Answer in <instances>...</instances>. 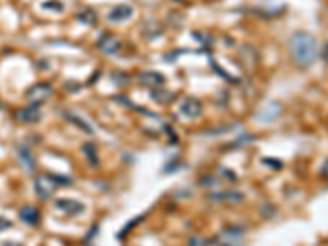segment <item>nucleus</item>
Segmentation results:
<instances>
[{"mask_svg": "<svg viewBox=\"0 0 328 246\" xmlns=\"http://www.w3.org/2000/svg\"><path fill=\"white\" fill-rule=\"evenodd\" d=\"M289 55L292 61L301 67H308L318 57V41L317 38L305 31L294 33L289 40Z\"/></svg>", "mask_w": 328, "mask_h": 246, "instance_id": "nucleus-1", "label": "nucleus"}, {"mask_svg": "<svg viewBox=\"0 0 328 246\" xmlns=\"http://www.w3.org/2000/svg\"><path fill=\"white\" fill-rule=\"evenodd\" d=\"M57 186H59V182H57L56 176L53 174H41V176H36L35 179V192L43 200L50 199L56 192Z\"/></svg>", "mask_w": 328, "mask_h": 246, "instance_id": "nucleus-2", "label": "nucleus"}, {"mask_svg": "<svg viewBox=\"0 0 328 246\" xmlns=\"http://www.w3.org/2000/svg\"><path fill=\"white\" fill-rule=\"evenodd\" d=\"M51 95H53V87H51V84H46V82L35 84L27 90V99L35 105L45 102V100L48 97H51Z\"/></svg>", "mask_w": 328, "mask_h": 246, "instance_id": "nucleus-3", "label": "nucleus"}, {"mask_svg": "<svg viewBox=\"0 0 328 246\" xmlns=\"http://www.w3.org/2000/svg\"><path fill=\"white\" fill-rule=\"evenodd\" d=\"M15 118L20 120L22 123H36L41 120V110L38 105L31 104L30 107H25V109H20L18 112L15 113Z\"/></svg>", "mask_w": 328, "mask_h": 246, "instance_id": "nucleus-4", "label": "nucleus"}, {"mask_svg": "<svg viewBox=\"0 0 328 246\" xmlns=\"http://www.w3.org/2000/svg\"><path fill=\"white\" fill-rule=\"evenodd\" d=\"M109 20L113 22V23H122V22H127L130 18L133 17V7L132 5H127V3H120V5L113 7L112 10L109 12Z\"/></svg>", "mask_w": 328, "mask_h": 246, "instance_id": "nucleus-5", "label": "nucleus"}, {"mask_svg": "<svg viewBox=\"0 0 328 246\" xmlns=\"http://www.w3.org/2000/svg\"><path fill=\"white\" fill-rule=\"evenodd\" d=\"M138 81L141 82L143 85H146V87H151V89H158L161 87V85L166 82V77L163 74H159L156 71H143L141 74L138 76Z\"/></svg>", "mask_w": 328, "mask_h": 246, "instance_id": "nucleus-6", "label": "nucleus"}, {"mask_svg": "<svg viewBox=\"0 0 328 246\" xmlns=\"http://www.w3.org/2000/svg\"><path fill=\"white\" fill-rule=\"evenodd\" d=\"M179 110H181V113L187 118H197V117H200V113H202V105L197 99L187 97L182 100Z\"/></svg>", "mask_w": 328, "mask_h": 246, "instance_id": "nucleus-7", "label": "nucleus"}, {"mask_svg": "<svg viewBox=\"0 0 328 246\" xmlns=\"http://www.w3.org/2000/svg\"><path fill=\"white\" fill-rule=\"evenodd\" d=\"M55 207L57 210L64 212V214H67V215H77V214H81V212H84V205H82L79 200H72V199L56 200Z\"/></svg>", "mask_w": 328, "mask_h": 246, "instance_id": "nucleus-8", "label": "nucleus"}, {"mask_svg": "<svg viewBox=\"0 0 328 246\" xmlns=\"http://www.w3.org/2000/svg\"><path fill=\"white\" fill-rule=\"evenodd\" d=\"M282 113V107L276 102H271L268 104L266 107H264L261 112H259L256 117L258 120H261V122L264 123H269V122H274V120H277L279 117H281Z\"/></svg>", "mask_w": 328, "mask_h": 246, "instance_id": "nucleus-9", "label": "nucleus"}, {"mask_svg": "<svg viewBox=\"0 0 328 246\" xmlns=\"http://www.w3.org/2000/svg\"><path fill=\"white\" fill-rule=\"evenodd\" d=\"M99 48L105 53V55H117L120 51V48H122V43L118 41L117 36L109 35L107 33V35H104L99 40Z\"/></svg>", "mask_w": 328, "mask_h": 246, "instance_id": "nucleus-10", "label": "nucleus"}, {"mask_svg": "<svg viewBox=\"0 0 328 246\" xmlns=\"http://www.w3.org/2000/svg\"><path fill=\"white\" fill-rule=\"evenodd\" d=\"M210 199L214 202H225V204H240V202H243V194H240V192L236 191H226V192H219V194H212Z\"/></svg>", "mask_w": 328, "mask_h": 246, "instance_id": "nucleus-11", "label": "nucleus"}, {"mask_svg": "<svg viewBox=\"0 0 328 246\" xmlns=\"http://www.w3.org/2000/svg\"><path fill=\"white\" fill-rule=\"evenodd\" d=\"M17 154H18V159H20L22 166L25 167L27 171H35L36 164H35V156H33V153L30 151V148L27 146H18L17 149Z\"/></svg>", "mask_w": 328, "mask_h": 246, "instance_id": "nucleus-12", "label": "nucleus"}, {"mask_svg": "<svg viewBox=\"0 0 328 246\" xmlns=\"http://www.w3.org/2000/svg\"><path fill=\"white\" fill-rule=\"evenodd\" d=\"M20 219L28 225H38L40 223L41 215L40 212H38V209H35V207L31 205H27L20 210Z\"/></svg>", "mask_w": 328, "mask_h": 246, "instance_id": "nucleus-13", "label": "nucleus"}, {"mask_svg": "<svg viewBox=\"0 0 328 246\" xmlns=\"http://www.w3.org/2000/svg\"><path fill=\"white\" fill-rule=\"evenodd\" d=\"M67 115V118L71 120L72 123L76 125V127H79L82 132H85V133H94V128L90 127V123H87V120H84L81 117V115H77V113H71V112H67L66 113Z\"/></svg>", "mask_w": 328, "mask_h": 246, "instance_id": "nucleus-14", "label": "nucleus"}, {"mask_svg": "<svg viewBox=\"0 0 328 246\" xmlns=\"http://www.w3.org/2000/svg\"><path fill=\"white\" fill-rule=\"evenodd\" d=\"M82 151H84L85 158L89 159V163L92 164V166H97V164H99V156H97V149H95L94 143H85L84 146H82Z\"/></svg>", "mask_w": 328, "mask_h": 246, "instance_id": "nucleus-15", "label": "nucleus"}, {"mask_svg": "<svg viewBox=\"0 0 328 246\" xmlns=\"http://www.w3.org/2000/svg\"><path fill=\"white\" fill-rule=\"evenodd\" d=\"M81 23H85V25H94L95 20H97V15H95V12L92 8H85V10H82L79 15H77Z\"/></svg>", "mask_w": 328, "mask_h": 246, "instance_id": "nucleus-16", "label": "nucleus"}, {"mask_svg": "<svg viewBox=\"0 0 328 246\" xmlns=\"http://www.w3.org/2000/svg\"><path fill=\"white\" fill-rule=\"evenodd\" d=\"M43 8L51 12H64V3L59 0H46V2H43Z\"/></svg>", "mask_w": 328, "mask_h": 246, "instance_id": "nucleus-17", "label": "nucleus"}, {"mask_svg": "<svg viewBox=\"0 0 328 246\" xmlns=\"http://www.w3.org/2000/svg\"><path fill=\"white\" fill-rule=\"evenodd\" d=\"M253 139H254V137H253V135H246V137H241V138H238V139H236V141H235L233 144H231V146H241V144H243V146H245V144L251 143Z\"/></svg>", "mask_w": 328, "mask_h": 246, "instance_id": "nucleus-18", "label": "nucleus"}, {"mask_svg": "<svg viewBox=\"0 0 328 246\" xmlns=\"http://www.w3.org/2000/svg\"><path fill=\"white\" fill-rule=\"evenodd\" d=\"M263 163L266 164V166L274 167V169H281V167L284 166V164H282L281 161H277V159H268V158H264V159H263Z\"/></svg>", "mask_w": 328, "mask_h": 246, "instance_id": "nucleus-19", "label": "nucleus"}, {"mask_svg": "<svg viewBox=\"0 0 328 246\" xmlns=\"http://www.w3.org/2000/svg\"><path fill=\"white\" fill-rule=\"evenodd\" d=\"M10 226H12V221H10V220H7V219H3V217H0V231L10 228Z\"/></svg>", "mask_w": 328, "mask_h": 246, "instance_id": "nucleus-20", "label": "nucleus"}, {"mask_svg": "<svg viewBox=\"0 0 328 246\" xmlns=\"http://www.w3.org/2000/svg\"><path fill=\"white\" fill-rule=\"evenodd\" d=\"M221 172L225 174V179L226 181H231V182H235L236 181V174L233 171H228V169H221Z\"/></svg>", "mask_w": 328, "mask_h": 246, "instance_id": "nucleus-21", "label": "nucleus"}, {"mask_svg": "<svg viewBox=\"0 0 328 246\" xmlns=\"http://www.w3.org/2000/svg\"><path fill=\"white\" fill-rule=\"evenodd\" d=\"M322 176L328 179V159H327L325 163H323V166H322Z\"/></svg>", "mask_w": 328, "mask_h": 246, "instance_id": "nucleus-22", "label": "nucleus"}, {"mask_svg": "<svg viewBox=\"0 0 328 246\" xmlns=\"http://www.w3.org/2000/svg\"><path fill=\"white\" fill-rule=\"evenodd\" d=\"M3 246H23V245L15 243V241H5V243H3Z\"/></svg>", "mask_w": 328, "mask_h": 246, "instance_id": "nucleus-23", "label": "nucleus"}, {"mask_svg": "<svg viewBox=\"0 0 328 246\" xmlns=\"http://www.w3.org/2000/svg\"><path fill=\"white\" fill-rule=\"evenodd\" d=\"M174 2H182V0H174Z\"/></svg>", "mask_w": 328, "mask_h": 246, "instance_id": "nucleus-24", "label": "nucleus"}]
</instances>
